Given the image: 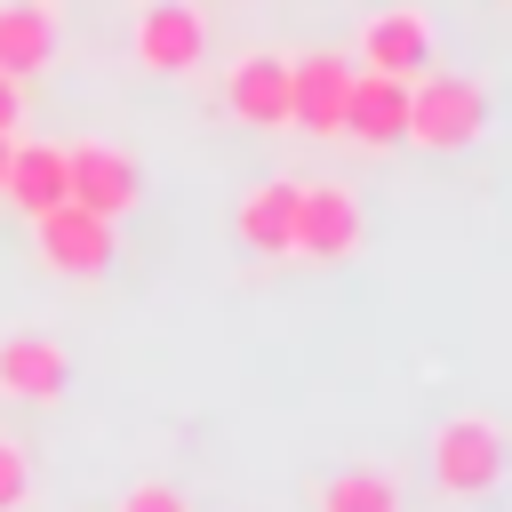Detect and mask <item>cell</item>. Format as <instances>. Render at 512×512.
Wrapping results in <instances>:
<instances>
[{"mask_svg": "<svg viewBox=\"0 0 512 512\" xmlns=\"http://www.w3.org/2000/svg\"><path fill=\"white\" fill-rule=\"evenodd\" d=\"M488 128V88L464 80V72H416L408 80V136L400 144H424V152H464L480 144Z\"/></svg>", "mask_w": 512, "mask_h": 512, "instance_id": "obj_1", "label": "cell"}, {"mask_svg": "<svg viewBox=\"0 0 512 512\" xmlns=\"http://www.w3.org/2000/svg\"><path fill=\"white\" fill-rule=\"evenodd\" d=\"M432 480H440V496H488L504 480V424L496 416H448L432 432Z\"/></svg>", "mask_w": 512, "mask_h": 512, "instance_id": "obj_2", "label": "cell"}, {"mask_svg": "<svg viewBox=\"0 0 512 512\" xmlns=\"http://www.w3.org/2000/svg\"><path fill=\"white\" fill-rule=\"evenodd\" d=\"M360 248V192L320 176V184H296V232H288V256H312V264H344Z\"/></svg>", "mask_w": 512, "mask_h": 512, "instance_id": "obj_3", "label": "cell"}, {"mask_svg": "<svg viewBox=\"0 0 512 512\" xmlns=\"http://www.w3.org/2000/svg\"><path fill=\"white\" fill-rule=\"evenodd\" d=\"M352 56L336 48H312V56H288V136H336L344 128V96H352Z\"/></svg>", "mask_w": 512, "mask_h": 512, "instance_id": "obj_4", "label": "cell"}, {"mask_svg": "<svg viewBox=\"0 0 512 512\" xmlns=\"http://www.w3.org/2000/svg\"><path fill=\"white\" fill-rule=\"evenodd\" d=\"M136 192H144V168H136L128 152H112V144H72V152H64V200H72V208L120 224V216L136 208Z\"/></svg>", "mask_w": 512, "mask_h": 512, "instance_id": "obj_5", "label": "cell"}, {"mask_svg": "<svg viewBox=\"0 0 512 512\" xmlns=\"http://www.w3.org/2000/svg\"><path fill=\"white\" fill-rule=\"evenodd\" d=\"M208 56V16L192 0H152L136 16V64L144 72H200Z\"/></svg>", "mask_w": 512, "mask_h": 512, "instance_id": "obj_6", "label": "cell"}, {"mask_svg": "<svg viewBox=\"0 0 512 512\" xmlns=\"http://www.w3.org/2000/svg\"><path fill=\"white\" fill-rule=\"evenodd\" d=\"M32 232H40V264H48V272L96 280V272L112 264V224L88 216V208H72V200H56L48 216H32Z\"/></svg>", "mask_w": 512, "mask_h": 512, "instance_id": "obj_7", "label": "cell"}, {"mask_svg": "<svg viewBox=\"0 0 512 512\" xmlns=\"http://www.w3.org/2000/svg\"><path fill=\"white\" fill-rule=\"evenodd\" d=\"M336 136L360 144V152L400 144V136H408V80H392V72H352V96H344V128H336Z\"/></svg>", "mask_w": 512, "mask_h": 512, "instance_id": "obj_8", "label": "cell"}, {"mask_svg": "<svg viewBox=\"0 0 512 512\" xmlns=\"http://www.w3.org/2000/svg\"><path fill=\"white\" fill-rule=\"evenodd\" d=\"M360 72H392V80H416L424 64H432V24L416 16V8H376L368 24H360V56H352Z\"/></svg>", "mask_w": 512, "mask_h": 512, "instance_id": "obj_9", "label": "cell"}, {"mask_svg": "<svg viewBox=\"0 0 512 512\" xmlns=\"http://www.w3.org/2000/svg\"><path fill=\"white\" fill-rule=\"evenodd\" d=\"M224 112L240 128H288V56L272 48H248L224 80Z\"/></svg>", "mask_w": 512, "mask_h": 512, "instance_id": "obj_10", "label": "cell"}, {"mask_svg": "<svg viewBox=\"0 0 512 512\" xmlns=\"http://www.w3.org/2000/svg\"><path fill=\"white\" fill-rule=\"evenodd\" d=\"M296 184L304 176H264L256 192H240V240L248 256H288V232H296Z\"/></svg>", "mask_w": 512, "mask_h": 512, "instance_id": "obj_11", "label": "cell"}, {"mask_svg": "<svg viewBox=\"0 0 512 512\" xmlns=\"http://www.w3.org/2000/svg\"><path fill=\"white\" fill-rule=\"evenodd\" d=\"M64 376H72L64 344H48V336H0V392L8 400H56Z\"/></svg>", "mask_w": 512, "mask_h": 512, "instance_id": "obj_12", "label": "cell"}, {"mask_svg": "<svg viewBox=\"0 0 512 512\" xmlns=\"http://www.w3.org/2000/svg\"><path fill=\"white\" fill-rule=\"evenodd\" d=\"M48 56H56V16L40 0H0V72L32 80Z\"/></svg>", "mask_w": 512, "mask_h": 512, "instance_id": "obj_13", "label": "cell"}, {"mask_svg": "<svg viewBox=\"0 0 512 512\" xmlns=\"http://www.w3.org/2000/svg\"><path fill=\"white\" fill-rule=\"evenodd\" d=\"M0 200H16L24 216H48L64 200V144H8V184Z\"/></svg>", "mask_w": 512, "mask_h": 512, "instance_id": "obj_14", "label": "cell"}, {"mask_svg": "<svg viewBox=\"0 0 512 512\" xmlns=\"http://www.w3.org/2000/svg\"><path fill=\"white\" fill-rule=\"evenodd\" d=\"M312 512H408V496H400V480H392V472L360 464V472L320 480V488H312Z\"/></svg>", "mask_w": 512, "mask_h": 512, "instance_id": "obj_15", "label": "cell"}, {"mask_svg": "<svg viewBox=\"0 0 512 512\" xmlns=\"http://www.w3.org/2000/svg\"><path fill=\"white\" fill-rule=\"evenodd\" d=\"M24 496H32V456H24V440L0 432V512H24Z\"/></svg>", "mask_w": 512, "mask_h": 512, "instance_id": "obj_16", "label": "cell"}, {"mask_svg": "<svg viewBox=\"0 0 512 512\" xmlns=\"http://www.w3.org/2000/svg\"><path fill=\"white\" fill-rule=\"evenodd\" d=\"M112 512H192V496H184V488H168V480H136Z\"/></svg>", "mask_w": 512, "mask_h": 512, "instance_id": "obj_17", "label": "cell"}, {"mask_svg": "<svg viewBox=\"0 0 512 512\" xmlns=\"http://www.w3.org/2000/svg\"><path fill=\"white\" fill-rule=\"evenodd\" d=\"M16 128H24V80L0 72V136H16Z\"/></svg>", "mask_w": 512, "mask_h": 512, "instance_id": "obj_18", "label": "cell"}, {"mask_svg": "<svg viewBox=\"0 0 512 512\" xmlns=\"http://www.w3.org/2000/svg\"><path fill=\"white\" fill-rule=\"evenodd\" d=\"M8 144H16V136H0V184H8Z\"/></svg>", "mask_w": 512, "mask_h": 512, "instance_id": "obj_19", "label": "cell"}]
</instances>
